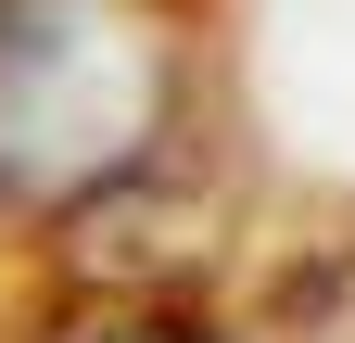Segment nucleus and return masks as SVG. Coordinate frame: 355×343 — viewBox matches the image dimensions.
Returning <instances> with one entry per match:
<instances>
[{
    "label": "nucleus",
    "instance_id": "nucleus-2",
    "mask_svg": "<svg viewBox=\"0 0 355 343\" xmlns=\"http://www.w3.org/2000/svg\"><path fill=\"white\" fill-rule=\"evenodd\" d=\"M0 13H13V0H0Z\"/></svg>",
    "mask_w": 355,
    "mask_h": 343
},
{
    "label": "nucleus",
    "instance_id": "nucleus-1",
    "mask_svg": "<svg viewBox=\"0 0 355 343\" xmlns=\"http://www.w3.org/2000/svg\"><path fill=\"white\" fill-rule=\"evenodd\" d=\"M51 343H229V331H203L191 306H165V292H89V306L51 318Z\"/></svg>",
    "mask_w": 355,
    "mask_h": 343
}]
</instances>
